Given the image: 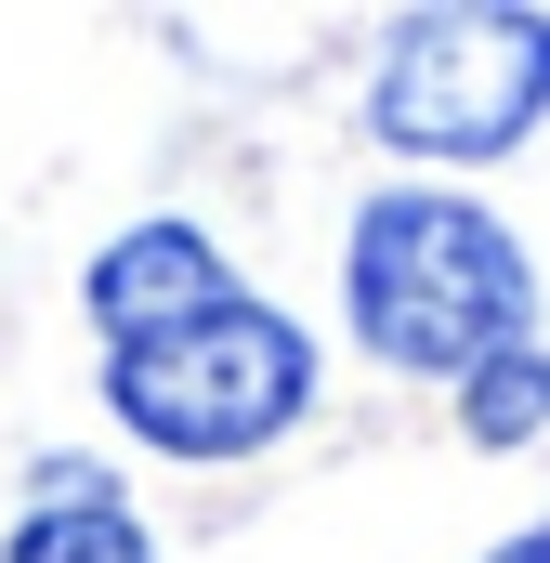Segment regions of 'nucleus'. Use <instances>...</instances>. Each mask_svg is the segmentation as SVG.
I'll list each match as a JSON object with an SVG mask.
<instances>
[{"mask_svg": "<svg viewBox=\"0 0 550 563\" xmlns=\"http://www.w3.org/2000/svg\"><path fill=\"white\" fill-rule=\"evenodd\" d=\"M538 314V276L512 250L498 210L472 197H432V184H394L354 210V341L407 380H472L525 341Z\"/></svg>", "mask_w": 550, "mask_h": 563, "instance_id": "obj_1", "label": "nucleus"}, {"mask_svg": "<svg viewBox=\"0 0 550 563\" xmlns=\"http://www.w3.org/2000/svg\"><path fill=\"white\" fill-rule=\"evenodd\" d=\"M367 119L407 157H512L550 119V13H512V0L407 13L394 53H381Z\"/></svg>", "mask_w": 550, "mask_h": 563, "instance_id": "obj_3", "label": "nucleus"}, {"mask_svg": "<svg viewBox=\"0 0 550 563\" xmlns=\"http://www.w3.org/2000/svg\"><path fill=\"white\" fill-rule=\"evenodd\" d=\"M106 407L144 445H170V459H250V445H275L315 407V341L275 301L237 288V301H210V314H184L157 341H119L106 354Z\"/></svg>", "mask_w": 550, "mask_h": 563, "instance_id": "obj_2", "label": "nucleus"}, {"mask_svg": "<svg viewBox=\"0 0 550 563\" xmlns=\"http://www.w3.org/2000/svg\"><path fill=\"white\" fill-rule=\"evenodd\" d=\"M0 563H144V525L92 485V472L53 459V472H40V511L13 525V551H0Z\"/></svg>", "mask_w": 550, "mask_h": 563, "instance_id": "obj_5", "label": "nucleus"}, {"mask_svg": "<svg viewBox=\"0 0 550 563\" xmlns=\"http://www.w3.org/2000/svg\"><path fill=\"white\" fill-rule=\"evenodd\" d=\"M498 563H550V525H538V538H512V551H498Z\"/></svg>", "mask_w": 550, "mask_h": 563, "instance_id": "obj_7", "label": "nucleus"}, {"mask_svg": "<svg viewBox=\"0 0 550 563\" xmlns=\"http://www.w3.org/2000/svg\"><path fill=\"white\" fill-rule=\"evenodd\" d=\"M550 420V354L538 341H512L498 367H472V432L485 445H512V432H538Z\"/></svg>", "mask_w": 550, "mask_h": 563, "instance_id": "obj_6", "label": "nucleus"}, {"mask_svg": "<svg viewBox=\"0 0 550 563\" xmlns=\"http://www.w3.org/2000/svg\"><path fill=\"white\" fill-rule=\"evenodd\" d=\"M210 301H237V276H223V250H210L197 223H132V236L92 263V328H106V354L184 328V314H210Z\"/></svg>", "mask_w": 550, "mask_h": 563, "instance_id": "obj_4", "label": "nucleus"}]
</instances>
